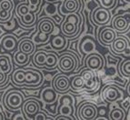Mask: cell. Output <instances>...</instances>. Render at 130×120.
<instances>
[{
  "label": "cell",
  "instance_id": "obj_26",
  "mask_svg": "<svg viewBox=\"0 0 130 120\" xmlns=\"http://www.w3.org/2000/svg\"><path fill=\"white\" fill-rule=\"evenodd\" d=\"M29 57L30 56L25 54V53L21 52V51H17L14 55V62L17 65H19V66H25L28 64L29 62Z\"/></svg>",
  "mask_w": 130,
  "mask_h": 120
},
{
  "label": "cell",
  "instance_id": "obj_1",
  "mask_svg": "<svg viewBox=\"0 0 130 120\" xmlns=\"http://www.w3.org/2000/svg\"><path fill=\"white\" fill-rule=\"evenodd\" d=\"M82 18L78 13L67 14L61 25V31L67 38H73L80 33Z\"/></svg>",
  "mask_w": 130,
  "mask_h": 120
},
{
  "label": "cell",
  "instance_id": "obj_40",
  "mask_svg": "<svg viewBox=\"0 0 130 120\" xmlns=\"http://www.w3.org/2000/svg\"><path fill=\"white\" fill-rule=\"evenodd\" d=\"M24 113H21V112H19V113H18L17 115H15V116H13V119H26V117H25L24 116Z\"/></svg>",
  "mask_w": 130,
  "mask_h": 120
},
{
  "label": "cell",
  "instance_id": "obj_30",
  "mask_svg": "<svg viewBox=\"0 0 130 120\" xmlns=\"http://www.w3.org/2000/svg\"><path fill=\"white\" fill-rule=\"evenodd\" d=\"M12 18H13L12 11L3 10V9L0 8V24H6Z\"/></svg>",
  "mask_w": 130,
  "mask_h": 120
},
{
  "label": "cell",
  "instance_id": "obj_7",
  "mask_svg": "<svg viewBox=\"0 0 130 120\" xmlns=\"http://www.w3.org/2000/svg\"><path fill=\"white\" fill-rule=\"evenodd\" d=\"M98 115V108L95 103L84 102L77 108V118L82 120H93Z\"/></svg>",
  "mask_w": 130,
  "mask_h": 120
},
{
  "label": "cell",
  "instance_id": "obj_8",
  "mask_svg": "<svg viewBox=\"0 0 130 120\" xmlns=\"http://www.w3.org/2000/svg\"><path fill=\"white\" fill-rule=\"evenodd\" d=\"M80 75L85 82V87L83 91L89 93V92H94L98 89L99 84H98V76L95 75V71L86 67L81 70Z\"/></svg>",
  "mask_w": 130,
  "mask_h": 120
},
{
  "label": "cell",
  "instance_id": "obj_5",
  "mask_svg": "<svg viewBox=\"0 0 130 120\" xmlns=\"http://www.w3.org/2000/svg\"><path fill=\"white\" fill-rule=\"evenodd\" d=\"M58 68L63 73L75 72L79 65V61L76 56L71 53H64L58 58Z\"/></svg>",
  "mask_w": 130,
  "mask_h": 120
},
{
  "label": "cell",
  "instance_id": "obj_11",
  "mask_svg": "<svg viewBox=\"0 0 130 120\" xmlns=\"http://www.w3.org/2000/svg\"><path fill=\"white\" fill-rule=\"evenodd\" d=\"M85 65H86V67L96 72V71H99L104 67L105 59L101 55L94 52L87 55V57H86Z\"/></svg>",
  "mask_w": 130,
  "mask_h": 120
},
{
  "label": "cell",
  "instance_id": "obj_41",
  "mask_svg": "<svg viewBox=\"0 0 130 120\" xmlns=\"http://www.w3.org/2000/svg\"><path fill=\"white\" fill-rule=\"evenodd\" d=\"M127 92H128V94H129L130 96V84L128 85V87H127Z\"/></svg>",
  "mask_w": 130,
  "mask_h": 120
},
{
  "label": "cell",
  "instance_id": "obj_45",
  "mask_svg": "<svg viewBox=\"0 0 130 120\" xmlns=\"http://www.w3.org/2000/svg\"><path fill=\"white\" fill-rule=\"evenodd\" d=\"M129 116H130V110H129Z\"/></svg>",
  "mask_w": 130,
  "mask_h": 120
},
{
  "label": "cell",
  "instance_id": "obj_29",
  "mask_svg": "<svg viewBox=\"0 0 130 120\" xmlns=\"http://www.w3.org/2000/svg\"><path fill=\"white\" fill-rule=\"evenodd\" d=\"M28 7L30 9V11L34 12V13H38L40 7H41L42 0H26V1Z\"/></svg>",
  "mask_w": 130,
  "mask_h": 120
},
{
  "label": "cell",
  "instance_id": "obj_42",
  "mask_svg": "<svg viewBox=\"0 0 130 120\" xmlns=\"http://www.w3.org/2000/svg\"><path fill=\"white\" fill-rule=\"evenodd\" d=\"M46 1H47V2H50V3H52V2H56V1H57V0H46Z\"/></svg>",
  "mask_w": 130,
  "mask_h": 120
},
{
  "label": "cell",
  "instance_id": "obj_27",
  "mask_svg": "<svg viewBox=\"0 0 130 120\" xmlns=\"http://www.w3.org/2000/svg\"><path fill=\"white\" fill-rule=\"evenodd\" d=\"M108 118L111 120H123L126 118V112L122 107H115L110 111Z\"/></svg>",
  "mask_w": 130,
  "mask_h": 120
},
{
  "label": "cell",
  "instance_id": "obj_17",
  "mask_svg": "<svg viewBox=\"0 0 130 120\" xmlns=\"http://www.w3.org/2000/svg\"><path fill=\"white\" fill-rule=\"evenodd\" d=\"M81 7L80 0H64L61 5L60 11L64 15L77 13Z\"/></svg>",
  "mask_w": 130,
  "mask_h": 120
},
{
  "label": "cell",
  "instance_id": "obj_32",
  "mask_svg": "<svg viewBox=\"0 0 130 120\" xmlns=\"http://www.w3.org/2000/svg\"><path fill=\"white\" fill-rule=\"evenodd\" d=\"M50 39V36L46 35V34H44L42 32H38L37 36L34 38V42L36 44H42V43H46L48 40Z\"/></svg>",
  "mask_w": 130,
  "mask_h": 120
},
{
  "label": "cell",
  "instance_id": "obj_20",
  "mask_svg": "<svg viewBox=\"0 0 130 120\" xmlns=\"http://www.w3.org/2000/svg\"><path fill=\"white\" fill-rule=\"evenodd\" d=\"M18 50L31 56L36 51V43L30 38H23L18 42Z\"/></svg>",
  "mask_w": 130,
  "mask_h": 120
},
{
  "label": "cell",
  "instance_id": "obj_16",
  "mask_svg": "<svg viewBox=\"0 0 130 120\" xmlns=\"http://www.w3.org/2000/svg\"><path fill=\"white\" fill-rule=\"evenodd\" d=\"M0 46L6 52H13L18 46V38L13 34H7L1 38Z\"/></svg>",
  "mask_w": 130,
  "mask_h": 120
},
{
  "label": "cell",
  "instance_id": "obj_37",
  "mask_svg": "<svg viewBox=\"0 0 130 120\" xmlns=\"http://www.w3.org/2000/svg\"><path fill=\"white\" fill-rule=\"evenodd\" d=\"M60 119H65V120H74V117H71V116H67L65 115H57V116L55 117V120H60Z\"/></svg>",
  "mask_w": 130,
  "mask_h": 120
},
{
  "label": "cell",
  "instance_id": "obj_28",
  "mask_svg": "<svg viewBox=\"0 0 130 120\" xmlns=\"http://www.w3.org/2000/svg\"><path fill=\"white\" fill-rule=\"evenodd\" d=\"M118 70L124 77H130V59H126L120 64Z\"/></svg>",
  "mask_w": 130,
  "mask_h": 120
},
{
  "label": "cell",
  "instance_id": "obj_35",
  "mask_svg": "<svg viewBox=\"0 0 130 120\" xmlns=\"http://www.w3.org/2000/svg\"><path fill=\"white\" fill-rule=\"evenodd\" d=\"M57 103L58 102H56L54 104H46V109H47L49 113L53 114V115H56V113H58L57 112Z\"/></svg>",
  "mask_w": 130,
  "mask_h": 120
},
{
  "label": "cell",
  "instance_id": "obj_47",
  "mask_svg": "<svg viewBox=\"0 0 130 120\" xmlns=\"http://www.w3.org/2000/svg\"><path fill=\"white\" fill-rule=\"evenodd\" d=\"M0 1H2V0H0Z\"/></svg>",
  "mask_w": 130,
  "mask_h": 120
},
{
  "label": "cell",
  "instance_id": "obj_6",
  "mask_svg": "<svg viewBox=\"0 0 130 120\" xmlns=\"http://www.w3.org/2000/svg\"><path fill=\"white\" fill-rule=\"evenodd\" d=\"M44 82V74L37 69H28L25 70V83L23 87L35 88L42 85Z\"/></svg>",
  "mask_w": 130,
  "mask_h": 120
},
{
  "label": "cell",
  "instance_id": "obj_13",
  "mask_svg": "<svg viewBox=\"0 0 130 120\" xmlns=\"http://www.w3.org/2000/svg\"><path fill=\"white\" fill-rule=\"evenodd\" d=\"M40 108H41L40 103L38 102L37 99L33 97L25 100L22 106V111L26 118L34 117L36 114L40 111Z\"/></svg>",
  "mask_w": 130,
  "mask_h": 120
},
{
  "label": "cell",
  "instance_id": "obj_12",
  "mask_svg": "<svg viewBox=\"0 0 130 120\" xmlns=\"http://www.w3.org/2000/svg\"><path fill=\"white\" fill-rule=\"evenodd\" d=\"M52 87L58 94H65L70 89V79L64 74L56 75L53 78Z\"/></svg>",
  "mask_w": 130,
  "mask_h": 120
},
{
  "label": "cell",
  "instance_id": "obj_38",
  "mask_svg": "<svg viewBox=\"0 0 130 120\" xmlns=\"http://www.w3.org/2000/svg\"><path fill=\"white\" fill-rule=\"evenodd\" d=\"M119 56H124V57H130V46L129 45H128L127 47L124 50L123 53L119 54Z\"/></svg>",
  "mask_w": 130,
  "mask_h": 120
},
{
  "label": "cell",
  "instance_id": "obj_23",
  "mask_svg": "<svg viewBox=\"0 0 130 120\" xmlns=\"http://www.w3.org/2000/svg\"><path fill=\"white\" fill-rule=\"evenodd\" d=\"M10 79L15 85L22 87L25 83V70L17 69L13 71L10 76Z\"/></svg>",
  "mask_w": 130,
  "mask_h": 120
},
{
  "label": "cell",
  "instance_id": "obj_43",
  "mask_svg": "<svg viewBox=\"0 0 130 120\" xmlns=\"http://www.w3.org/2000/svg\"><path fill=\"white\" fill-rule=\"evenodd\" d=\"M1 34H2V30L0 29V36H1Z\"/></svg>",
  "mask_w": 130,
  "mask_h": 120
},
{
  "label": "cell",
  "instance_id": "obj_14",
  "mask_svg": "<svg viewBox=\"0 0 130 120\" xmlns=\"http://www.w3.org/2000/svg\"><path fill=\"white\" fill-rule=\"evenodd\" d=\"M95 48H96L95 40L91 36H87L82 38L78 45V50L83 56H87L91 53H94Z\"/></svg>",
  "mask_w": 130,
  "mask_h": 120
},
{
  "label": "cell",
  "instance_id": "obj_3",
  "mask_svg": "<svg viewBox=\"0 0 130 120\" xmlns=\"http://www.w3.org/2000/svg\"><path fill=\"white\" fill-rule=\"evenodd\" d=\"M25 101L24 95L19 90H9L4 95L3 104L8 111H19Z\"/></svg>",
  "mask_w": 130,
  "mask_h": 120
},
{
  "label": "cell",
  "instance_id": "obj_2",
  "mask_svg": "<svg viewBox=\"0 0 130 120\" xmlns=\"http://www.w3.org/2000/svg\"><path fill=\"white\" fill-rule=\"evenodd\" d=\"M32 61L37 67L54 69L57 66L58 57L55 53H46L44 50H38L33 54Z\"/></svg>",
  "mask_w": 130,
  "mask_h": 120
},
{
  "label": "cell",
  "instance_id": "obj_44",
  "mask_svg": "<svg viewBox=\"0 0 130 120\" xmlns=\"http://www.w3.org/2000/svg\"><path fill=\"white\" fill-rule=\"evenodd\" d=\"M0 114H1V115H2V112H1V111H0Z\"/></svg>",
  "mask_w": 130,
  "mask_h": 120
},
{
  "label": "cell",
  "instance_id": "obj_39",
  "mask_svg": "<svg viewBox=\"0 0 130 120\" xmlns=\"http://www.w3.org/2000/svg\"><path fill=\"white\" fill-rule=\"evenodd\" d=\"M121 14L126 18V19L127 20L128 25H129V29H130V11H126V12H124V13H121Z\"/></svg>",
  "mask_w": 130,
  "mask_h": 120
},
{
  "label": "cell",
  "instance_id": "obj_46",
  "mask_svg": "<svg viewBox=\"0 0 130 120\" xmlns=\"http://www.w3.org/2000/svg\"><path fill=\"white\" fill-rule=\"evenodd\" d=\"M127 1H130V0H127Z\"/></svg>",
  "mask_w": 130,
  "mask_h": 120
},
{
  "label": "cell",
  "instance_id": "obj_15",
  "mask_svg": "<svg viewBox=\"0 0 130 120\" xmlns=\"http://www.w3.org/2000/svg\"><path fill=\"white\" fill-rule=\"evenodd\" d=\"M111 27L114 30L117 31V33H126L129 30V25L127 20L122 14L115 15L111 20Z\"/></svg>",
  "mask_w": 130,
  "mask_h": 120
},
{
  "label": "cell",
  "instance_id": "obj_9",
  "mask_svg": "<svg viewBox=\"0 0 130 120\" xmlns=\"http://www.w3.org/2000/svg\"><path fill=\"white\" fill-rule=\"evenodd\" d=\"M91 20L95 26H102L108 24L111 20V13L108 9L102 7L95 8L91 13Z\"/></svg>",
  "mask_w": 130,
  "mask_h": 120
},
{
  "label": "cell",
  "instance_id": "obj_31",
  "mask_svg": "<svg viewBox=\"0 0 130 120\" xmlns=\"http://www.w3.org/2000/svg\"><path fill=\"white\" fill-rule=\"evenodd\" d=\"M96 1L99 3L101 7L106 9H108V10L114 8L117 2V0H96Z\"/></svg>",
  "mask_w": 130,
  "mask_h": 120
},
{
  "label": "cell",
  "instance_id": "obj_21",
  "mask_svg": "<svg viewBox=\"0 0 130 120\" xmlns=\"http://www.w3.org/2000/svg\"><path fill=\"white\" fill-rule=\"evenodd\" d=\"M67 46V39L64 35H56L50 40V46L56 51L64 50Z\"/></svg>",
  "mask_w": 130,
  "mask_h": 120
},
{
  "label": "cell",
  "instance_id": "obj_24",
  "mask_svg": "<svg viewBox=\"0 0 130 120\" xmlns=\"http://www.w3.org/2000/svg\"><path fill=\"white\" fill-rule=\"evenodd\" d=\"M70 79V88L73 91H83L85 87V82L81 75H76V76H72Z\"/></svg>",
  "mask_w": 130,
  "mask_h": 120
},
{
  "label": "cell",
  "instance_id": "obj_10",
  "mask_svg": "<svg viewBox=\"0 0 130 120\" xmlns=\"http://www.w3.org/2000/svg\"><path fill=\"white\" fill-rule=\"evenodd\" d=\"M117 36L116 30L108 26H102L98 33V39L103 46H110Z\"/></svg>",
  "mask_w": 130,
  "mask_h": 120
},
{
  "label": "cell",
  "instance_id": "obj_33",
  "mask_svg": "<svg viewBox=\"0 0 130 120\" xmlns=\"http://www.w3.org/2000/svg\"><path fill=\"white\" fill-rule=\"evenodd\" d=\"M13 7L14 6L12 0H2V1H0V8L3 9V10L12 11Z\"/></svg>",
  "mask_w": 130,
  "mask_h": 120
},
{
  "label": "cell",
  "instance_id": "obj_22",
  "mask_svg": "<svg viewBox=\"0 0 130 120\" xmlns=\"http://www.w3.org/2000/svg\"><path fill=\"white\" fill-rule=\"evenodd\" d=\"M55 29V23L51 18H42L39 21L38 24V30L39 32H42L46 35H51Z\"/></svg>",
  "mask_w": 130,
  "mask_h": 120
},
{
  "label": "cell",
  "instance_id": "obj_4",
  "mask_svg": "<svg viewBox=\"0 0 130 120\" xmlns=\"http://www.w3.org/2000/svg\"><path fill=\"white\" fill-rule=\"evenodd\" d=\"M101 97L106 103H115L124 99V92L116 83L108 82L101 90Z\"/></svg>",
  "mask_w": 130,
  "mask_h": 120
},
{
  "label": "cell",
  "instance_id": "obj_18",
  "mask_svg": "<svg viewBox=\"0 0 130 120\" xmlns=\"http://www.w3.org/2000/svg\"><path fill=\"white\" fill-rule=\"evenodd\" d=\"M41 99L45 104H54L58 100V93L53 87H44L41 91Z\"/></svg>",
  "mask_w": 130,
  "mask_h": 120
},
{
  "label": "cell",
  "instance_id": "obj_25",
  "mask_svg": "<svg viewBox=\"0 0 130 120\" xmlns=\"http://www.w3.org/2000/svg\"><path fill=\"white\" fill-rule=\"evenodd\" d=\"M0 70L7 75H10L13 71V65L11 64L10 57L7 55L0 56Z\"/></svg>",
  "mask_w": 130,
  "mask_h": 120
},
{
  "label": "cell",
  "instance_id": "obj_34",
  "mask_svg": "<svg viewBox=\"0 0 130 120\" xmlns=\"http://www.w3.org/2000/svg\"><path fill=\"white\" fill-rule=\"evenodd\" d=\"M33 119H35V120H47V119H55V118H53L52 116H51V117L47 116V115H46L45 112L39 111L36 114L35 116H34Z\"/></svg>",
  "mask_w": 130,
  "mask_h": 120
},
{
  "label": "cell",
  "instance_id": "obj_36",
  "mask_svg": "<svg viewBox=\"0 0 130 120\" xmlns=\"http://www.w3.org/2000/svg\"><path fill=\"white\" fill-rule=\"evenodd\" d=\"M121 106H122V108L126 111V110H128L130 108V98H126V100H123L121 103Z\"/></svg>",
  "mask_w": 130,
  "mask_h": 120
},
{
  "label": "cell",
  "instance_id": "obj_19",
  "mask_svg": "<svg viewBox=\"0 0 130 120\" xmlns=\"http://www.w3.org/2000/svg\"><path fill=\"white\" fill-rule=\"evenodd\" d=\"M128 45H129L128 40L126 37L123 36H117V37L114 39V41L112 42L110 46L113 52L116 55H119L124 52V50L127 47Z\"/></svg>",
  "mask_w": 130,
  "mask_h": 120
}]
</instances>
